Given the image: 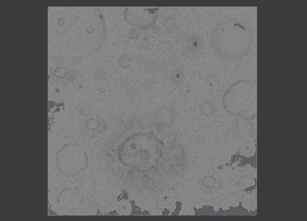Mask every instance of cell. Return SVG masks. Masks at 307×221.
Returning a JSON list of instances; mask_svg holds the SVG:
<instances>
[{
	"label": "cell",
	"instance_id": "1",
	"mask_svg": "<svg viewBox=\"0 0 307 221\" xmlns=\"http://www.w3.org/2000/svg\"><path fill=\"white\" fill-rule=\"evenodd\" d=\"M163 142L153 131L138 132L129 136L120 145L119 158L126 166L139 170L153 167L162 157Z\"/></svg>",
	"mask_w": 307,
	"mask_h": 221
},
{
	"label": "cell",
	"instance_id": "2",
	"mask_svg": "<svg viewBox=\"0 0 307 221\" xmlns=\"http://www.w3.org/2000/svg\"><path fill=\"white\" fill-rule=\"evenodd\" d=\"M158 7H130L125 12L127 22L141 29H146L155 22Z\"/></svg>",
	"mask_w": 307,
	"mask_h": 221
},
{
	"label": "cell",
	"instance_id": "3",
	"mask_svg": "<svg viewBox=\"0 0 307 221\" xmlns=\"http://www.w3.org/2000/svg\"><path fill=\"white\" fill-rule=\"evenodd\" d=\"M255 147L253 141H248L245 143L242 149L244 152L248 155L252 156L255 153Z\"/></svg>",
	"mask_w": 307,
	"mask_h": 221
},
{
	"label": "cell",
	"instance_id": "4",
	"mask_svg": "<svg viewBox=\"0 0 307 221\" xmlns=\"http://www.w3.org/2000/svg\"><path fill=\"white\" fill-rule=\"evenodd\" d=\"M206 180L207 181H206L205 182V183H207L206 185H207V186L211 187V186H212V185H213V183L214 182V181H213L214 180H213V178H209L208 179H206Z\"/></svg>",
	"mask_w": 307,
	"mask_h": 221
}]
</instances>
